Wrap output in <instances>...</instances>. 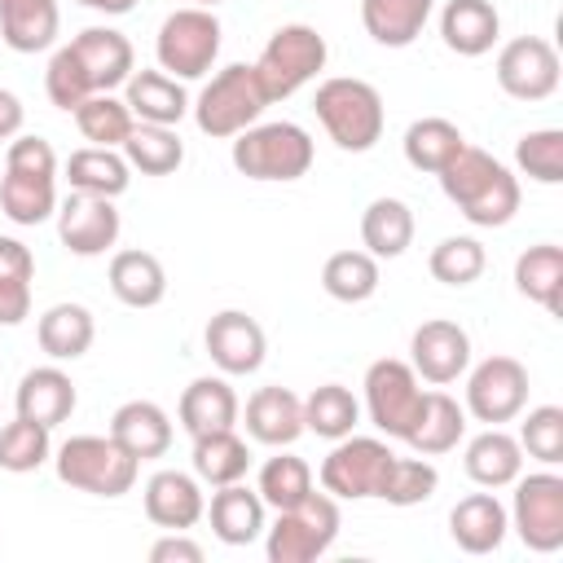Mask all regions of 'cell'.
<instances>
[{"instance_id": "681fc988", "label": "cell", "mask_w": 563, "mask_h": 563, "mask_svg": "<svg viewBox=\"0 0 563 563\" xmlns=\"http://www.w3.org/2000/svg\"><path fill=\"white\" fill-rule=\"evenodd\" d=\"M519 449L528 457H537L541 466H559L563 462V409L559 405H537L528 409V418L519 422Z\"/></svg>"}, {"instance_id": "5bb4252c", "label": "cell", "mask_w": 563, "mask_h": 563, "mask_svg": "<svg viewBox=\"0 0 563 563\" xmlns=\"http://www.w3.org/2000/svg\"><path fill=\"white\" fill-rule=\"evenodd\" d=\"M493 75H497V88L506 97H515V101H545V97L559 92L563 66H559V53H554L550 40L515 35L510 44H501Z\"/></svg>"}, {"instance_id": "603a6c76", "label": "cell", "mask_w": 563, "mask_h": 563, "mask_svg": "<svg viewBox=\"0 0 563 563\" xmlns=\"http://www.w3.org/2000/svg\"><path fill=\"white\" fill-rule=\"evenodd\" d=\"M238 413H242V400L238 391L229 387L224 374H202L194 378L185 391H180V405H176V418L180 427L194 435H207V431H229L238 427Z\"/></svg>"}, {"instance_id": "7a4b0ae2", "label": "cell", "mask_w": 563, "mask_h": 563, "mask_svg": "<svg viewBox=\"0 0 563 563\" xmlns=\"http://www.w3.org/2000/svg\"><path fill=\"white\" fill-rule=\"evenodd\" d=\"M57 154L44 136H13L4 150V172H0V211L22 224L35 229L48 216H57Z\"/></svg>"}, {"instance_id": "7402d4cb", "label": "cell", "mask_w": 563, "mask_h": 563, "mask_svg": "<svg viewBox=\"0 0 563 563\" xmlns=\"http://www.w3.org/2000/svg\"><path fill=\"white\" fill-rule=\"evenodd\" d=\"M264 510H268L264 497L238 479V484H220V488L211 493L202 519L211 523L216 541H224V545H251V541H260L264 528H268Z\"/></svg>"}, {"instance_id": "9a60e30c", "label": "cell", "mask_w": 563, "mask_h": 563, "mask_svg": "<svg viewBox=\"0 0 563 563\" xmlns=\"http://www.w3.org/2000/svg\"><path fill=\"white\" fill-rule=\"evenodd\" d=\"M119 229H123V220L114 211V198H97V194L70 189L57 202V242L79 260L106 255L119 242Z\"/></svg>"}, {"instance_id": "d4e9b609", "label": "cell", "mask_w": 563, "mask_h": 563, "mask_svg": "<svg viewBox=\"0 0 563 563\" xmlns=\"http://www.w3.org/2000/svg\"><path fill=\"white\" fill-rule=\"evenodd\" d=\"M106 435L119 449H128L136 462H150V457H163L172 449V418L154 400H123L110 413V431Z\"/></svg>"}, {"instance_id": "8fae6325", "label": "cell", "mask_w": 563, "mask_h": 563, "mask_svg": "<svg viewBox=\"0 0 563 563\" xmlns=\"http://www.w3.org/2000/svg\"><path fill=\"white\" fill-rule=\"evenodd\" d=\"M510 528L532 554H554L563 550V475L532 471L515 479V501H510Z\"/></svg>"}, {"instance_id": "f6af8a7d", "label": "cell", "mask_w": 563, "mask_h": 563, "mask_svg": "<svg viewBox=\"0 0 563 563\" xmlns=\"http://www.w3.org/2000/svg\"><path fill=\"white\" fill-rule=\"evenodd\" d=\"M255 493L264 497V506L273 510H286L295 501H303L312 493V466L295 453H277L260 466V479H255Z\"/></svg>"}, {"instance_id": "ee69618b", "label": "cell", "mask_w": 563, "mask_h": 563, "mask_svg": "<svg viewBox=\"0 0 563 563\" xmlns=\"http://www.w3.org/2000/svg\"><path fill=\"white\" fill-rule=\"evenodd\" d=\"M48 457H53L48 427H40L31 418H13V422L0 427V471L26 475V471H40Z\"/></svg>"}, {"instance_id": "ba28073f", "label": "cell", "mask_w": 563, "mask_h": 563, "mask_svg": "<svg viewBox=\"0 0 563 563\" xmlns=\"http://www.w3.org/2000/svg\"><path fill=\"white\" fill-rule=\"evenodd\" d=\"M325 35L308 22H286L268 35V44L260 48V57L251 62L260 75V88L268 101H286L295 97L308 79H317V70H325Z\"/></svg>"}, {"instance_id": "44dd1931", "label": "cell", "mask_w": 563, "mask_h": 563, "mask_svg": "<svg viewBox=\"0 0 563 563\" xmlns=\"http://www.w3.org/2000/svg\"><path fill=\"white\" fill-rule=\"evenodd\" d=\"M246 422V435L268 449H290L303 435V400L290 387H260L251 391L246 409L238 413Z\"/></svg>"}, {"instance_id": "60d3db41", "label": "cell", "mask_w": 563, "mask_h": 563, "mask_svg": "<svg viewBox=\"0 0 563 563\" xmlns=\"http://www.w3.org/2000/svg\"><path fill=\"white\" fill-rule=\"evenodd\" d=\"M361 422V400L343 383H321L303 396V431L321 440H343Z\"/></svg>"}, {"instance_id": "7dc6e473", "label": "cell", "mask_w": 563, "mask_h": 563, "mask_svg": "<svg viewBox=\"0 0 563 563\" xmlns=\"http://www.w3.org/2000/svg\"><path fill=\"white\" fill-rule=\"evenodd\" d=\"M484 264H488V255H484L479 238H466V233L440 238V242L431 246V255H427L431 277L444 282V286H471V282H479Z\"/></svg>"}, {"instance_id": "83f0119b", "label": "cell", "mask_w": 563, "mask_h": 563, "mask_svg": "<svg viewBox=\"0 0 563 563\" xmlns=\"http://www.w3.org/2000/svg\"><path fill=\"white\" fill-rule=\"evenodd\" d=\"M106 282L114 290L119 303L128 308H158L163 295H167V268L154 251H114L110 255V268H106Z\"/></svg>"}, {"instance_id": "30bf717a", "label": "cell", "mask_w": 563, "mask_h": 563, "mask_svg": "<svg viewBox=\"0 0 563 563\" xmlns=\"http://www.w3.org/2000/svg\"><path fill=\"white\" fill-rule=\"evenodd\" d=\"M365 413L369 422L378 427V435L387 440H405L422 413V400H427V387L422 378L413 374L409 361H396V356H383L365 369Z\"/></svg>"}, {"instance_id": "1f68e13d", "label": "cell", "mask_w": 563, "mask_h": 563, "mask_svg": "<svg viewBox=\"0 0 563 563\" xmlns=\"http://www.w3.org/2000/svg\"><path fill=\"white\" fill-rule=\"evenodd\" d=\"M97 339V321L84 303H53L35 321V343L48 361H79Z\"/></svg>"}, {"instance_id": "4fadbf2b", "label": "cell", "mask_w": 563, "mask_h": 563, "mask_svg": "<svg viewBox=\"0 0 563 563\" xmlns=\"http://www.w3.org/2000/svg\"><path fill=\"white\" fill-rule=\"evenodd\" d=\"M462 409L484 427L515 422L528 409V369H523V361L497 352V356H484L475 369H466Z\"/></svg>"}, {"instance_id": "e575fe53", "label": "cell", "mask_w": 563, "mask_h": 563, "mask_svg": "<svg viewBox=\"0 0 563 563\" xmlns=\"http://www.w3.org/2000/svg\"><path fill=\"white\" fill-rule=\"evenodd\" d=\"M361 246L374 260H396L413 246V211L405 198H374L361 211Z\"/></svg>"}, {"instance_id": "484cf974", "label": "cell", "mask_w": 563, "mask_h": 563, "mask_svg": "<svg viewBox=\"0 0 563 563\" xmlns=\"http://www.w3.org/2000/svg\"><path fill=\"white\" fill-rule=\"evenodd\" d=\"M501 35V13L493 0H449L440 9V40L457 57H484Z\"/></svg>"}, {"instance_id": "3957f363", "label": "cell", "mask_w": 563, "mask_h": 563, "mask_svg": "<svg viewBox=\"0 0 563 563\" xmlns=\"http://www.w3.org/2000/svg\"><path fill=\"white\" fill-rule=\"evenodd\" d=\"M312 110L325 128V136L347 150V154H365L383 141V128H387V110H383V97L374 84L356 79V75H334L317 88L312 97Z\"/></svg>"}, {"instance_id": "6da1fadb", "label": "cell", "mask_w": 563, "mask_h": 563, "mask_svg": "<svg viewBox=\"0 0 563 563\" xmlns=\"http://www.w3.org/2000/svg\"><path fill=\"white\" fill-rule=\"evenodd\" d=\"M440 189L444 198L475 224V229H501L515 220L519 211V176L493 158L479 145H466L444 172H440Z\"/></svg>"}, {"instance_id": "f35d334b", "label": "cell", "mask_w": 563, "mask_h": 563, "mask_svg": "<svg viewBox=\"0 0 563 563\" xmlns=\"http://www.w3.org/2000/svg\"><path fill=\"white\" fill-rule=\"evenodd\" d=\"M119 150H123L128 167L141 172V176H172L185 163L180 132L176 128H163V123H136Z\"/></svg>"}, {"instance_id": "4316f807", "label": "cell", "mask_w": 563, "mask_h": 563, "mask_svg": "<svg viewBox=\"0 0 563 563\" xmlns=\"http://www.w3.org/2000/svg\"><path fill=\"white\" fill-rule=\"evenodd\" d=\"M123 101L136 123H163L176 128L189 114V92L167 70H132L123 84Z\"/></svg>"}, {"instance_id": "8d00e7d4", "label": "cell", "mask_w": 563, "mask_h": 563, "mask_svg": "<svg viewBox=\"0 0 563 563\" xmlns=\"http://www.w3.org/2000/svg\"><path fill=\"white\" fill-rule=\"evenodd\" d=\"M66 180L79 194H97V198H119L132 185V167L123 158V150H106V145H84L66 158Z\"/></svg>"}, {"instance_id": "816d5d0a", "label": "cell", "mask_w": 563, "mask_h": 563, "mask_svg": "<svg viewBox=\"0 0 563 563\" xmlns=\"http://www.w3.org/2000/svg\"><path fill=\"white\" fill-rule=\"evenodd\" d=\"M150 563H202V545L189 541L185 532H167L163 541L150 545Z\"/></svg>"}, {"instance_id": "bcb514c9", "label": "cell", "mask_w": 563, "mask_h": 563, "mask_svg": "<svg viewBox=\"0 0 563 563\" xmlns=\"http://www.w3.org/2000/svg\"><path fill=\"white\" fill-rule=\"evenodd\" d=\"M435 488H440V471L418 453V457H391V466H387V479H383V493H378V501H387V506H422V501H431L435 497Z\"/></svg>"}, {"instance_id": "9c48e42d", "label": "cell", "mask_w": 563, "mask_h": 563, "mask_svg": "<svg viewBox=\"0 0 563 563\" xmlns=\"http://www.w3.org/2000/svg\"><path fill=\"white\" fill-rule=\"evenodd\" d=\"M154 57H158V70H167L180 84L202 79L220 57V18L198 4L167 13L154 35Z\"/></svg>"}, {"instance_id": "c3c4849f", "label": "cell", "mask_w": 563, "mask_h": 563, "mask_svg": "<svg viewBox=\"0 0 563 563\" xmlns=\"http://www.w3.org/2000/svg\"><path fill=\"white\" fill-rule=\"evenodd\" d=\"M515 167L537 185H559L563 180V132L559 128L523 132L515 141Z\"/></svg>"}, {"instance_id": "836d02e7", "label": "cell", "mask_w": 563, "mask_h": 563, "mask_svg": "<svg viewBox=\"0 0 563 563\" xmlns=\"http://www.w3.org/2000/svg\"><path fill=\"white\" fill-rule=\"evenodd\" d=\"M405 163L413 172H427V176H440L462 150H466V136L453 119H440V114H427V119H413L405 128Z\"/></svg>"}, {"instance_id": "f546056e", "label": "cell", "mask_w": 563, "mask_h": 563, "mask_svg": "<svg viewBox=\"0 0 563 563\" xmlns=\"http://www.w3.org/2000/svg\"><path fill=\"white\" fill-rule=\"evenodd\" d=\"M62 9L57 0H0V40L13 53H44L57 44Z\"/></svg>"}, {"instance_id": "4dcf8cb0", "label": "cell", "mask_w": 563, "mask_h": 563, "mask_svg": "<svg viewBox=\"0 0 563 563\" xmlns=\"http://www.w3.org/2000/svg\"><path fill=\"white\" fill-rule=\"evenodd\" d=\"M435 13V0H361V26L383 48H409Z\"/></svg>"}, {"instance_id": "e0dca14e", "label": "cell", "mask_w": 563, "mask_h": 563, "mask_svg": "<svg viewBox=\"0 0 563 563\" xmlns=\"http://www.w3.org/2000/svg\"><path fill=\"white\" fill-rule=\"evenodd\" d=\"M409 365L422 383L449 387L471 369V334L457 321L431 317L409 334Z\"/></svg>"}, {"instance_id": "ffe728a7", "label": "cell", "mask_w": 563, "mask_h": 563, "mask_svg": "<svg viewBox=\"0 0 563 563\" xmlns=\"http://www.w3.org/2000/svg\"><path fill=\"white\" fill-rule=\"evenodd\" d=\"M75 405H79V391L62 365H35L18 378V391H13L18 418H31L53 431L75 413Z\"/></svg>"}, {"instance_id": "8992f818", "label": "cell", "mask_w": 563, "mask_h": 563, "mask_svg": "<svg viewBox=\"0 0 563 563\" xmlns=\"http://www.w3.org/2000/svg\"><path fill=\"white\" fill-rule=\"evenodd\" d=\"M53 466H57V479L79 488V493H92V497H123L136 488V475H141V462L119 449L110 435H70L53 449Z\"/></svg>"}, {"instance_id": "cb8c5ba5", "label": "cell", "mask_w": 563, "mask_h": 563, "mask_svg": "<svg viewBox=\"0 0 563 563\" xmlns=\"http://www.w3.org/2000/svg\"><path fill=\"white\" fill-rule=\"evenodd\" d=\"M506 532H510V515H506V506L497 501L493 488L488 493H471V497H462L449 510V537L466 554H493V550H501Z\"/></svg>"}, {"instance_id": "d590c367", "label": "cell", "mask_w": 563, "mask_h": 563, "mask_svg": "<svg viewBox=\"0 0 563 563\" xmlns=\"http://www.w3.org/2000/svg\"><path fill=\"white\" fill-rule=\"evenodd\" d=\"M515 290L541 303L550 317L563 312V246L537 242L515 260Z\"/></svg>"}, {"instance_id": "f907efd6", "label": "cell", "mask_w": 563, "mask_h": 563, "mask_svg": "<svg viewBox=\"0 0 563 563\" xmlns=\"http://www.w3.org/2000/svg\"><path fill=\"white\" fill-rule=\"evenodd\" d=\"M44 92H48V101L57 106V110H75L84 97H92L88 92V84H84V70H79V62H75V53H70V44H62L53 57H48V70H44Z\"/></svg>"}, {"instance_id": "d6a6232c", "label": "cell", "mask_w": 563, "mask_h": 563, "mask_svg": "<svg viewBox=\"0 0 563 563\" xmlns=\"http://www.w3.org/2000/svg\"><path fill=\"white\" fill-rule=\"evenodd\" d=\"M462 435H466V409L449 391L435 387V391H427L422 413H418L413 431L405 435V444L422 457H440V453H453L462 444Z\"/></svg>"}, {"instance_id": "ab89813d", "label": "cell", "mask_w": 563, "mask_h": 563, "mask_svg": "<svg viewBox=\"0 0 563 563\" xmlns=\"http://www.w3.org/2000/svg\"><path fill=\"white\" fill-rule=\"evenodd\" d=\"M35 255L18 238H0V325H22L31 317Z\"/></svg>"}, {"instance_id": "11a10c76", "label": "cell", "mask_w": 563, "mask_h": 563, "mask_svg": "<svg viewBox=\"0 0 563 563\" xmlns=\"http://www.w3.org/2000/svg\"><path fill=\"white\" fill-rule=\"evenodd\" d=\"M189 4H198V9H216L220 0H189Z\"/></svg>"}, {"instance_id": "d6986e66", "label": "cell", "mask_w": 563, "mask_h": 563, "mask_svg": "<svg viewBox=\"0 0 563 563\" xmlns=\"http://www.w3.org/2000/svg\"><path fill=\"white\" fill-rule=\"evenodd\" d=\"M141 506L154 528L189 532L207 510V493H202V479L189 471H154L141 488Z\"/></svg>"}, {"instance_id": "5b68a950", "label": "cell", "mask_w": 563, "mask_h": 563, "mask_svg": "<svg viewBox=\"0 0 563 563\" xmlns=\"http://www.w3.org/2000/svg\"><path fill=\"white\" fill-rule=\"evenodd\" d=\"M229 158L246 180H282L286 185V180L308 176L317 145L299 123L277 119V123H251L246 132H238Z\"/></svg>"}, {"instance_id": "74e56055", "label": "cell", "mask_w": 563, "mask_h": 563, "mask_svg": "<svg viewBox=\"0 0 563 563\" xmlns=\"http://www.w3.org/2000/svg\"><path fill=\"white\" fill-rule=\"evenodd\" d=\"M189 462H194V475H198L202 484L220 488V484L246 479V471H251V449H246V440H242L233 427H229V431H207V435H194Z\"/></svg>"}, {"instance_id": "52a82bcc", "label": "cell", "mask_w": 563, "mask_h": 563, "mask_svg": "<svg viewBox=\"0 0 563 563\" xmlns=\"http://www.w3.org/2000/svg\"><path fill=\"white\" fill-rule=\"evenodd\" d=\"M339 523H343L339 497L312 488L303 501L277 510V519L264 528V554L268 563H312L334 545Z\"/></svg>"}, {"instance_id": "ac0fdd59", "label": "cell", "mask_w": 563, "mask_h": 563, "mask_svg": "<svg viewBox=\"0 0 563 563\" xmlns=\"http://www.w3.org/2000/svg\"><path fill=\"white\" fill-rule=\"evenodd\" d=\"M70 53L84 70V84L88 92H114L128 84V75L136 70V53H132V40L114 26H84L75 40H70Z\"/></svg>"}, {"instance_id": "f5cc1de1", "label": "cell", "mask_w": 563, "mask_h": 563, "mask_svg": "<svg viewBox=\"0 0 563 563\" xmlns=\"http://www.w3.org/2000/svg\"><path fill=\"white\" fill-rule=\"evenodd\" d=\"M22 123H26V106L18 101V92L0 88V141H13L22 132Z\"/></svg>"}, {"instance_id": "277c9868", "label": "cell", "mask_w": 563, "mask_h": 563, "mask_svg": "<svg viewBox=\"0 0 563 563\" xmlns=\"http://www.w3.org/2000/svg\"><path fill=\"white\" fill-rule=\"evenodd\" d=\"M268 106H273V101L264 97L255 66L233 62V66L216 70V75L202 84V92L189 101V114H194V123H198L202 136L233 141L238 132H246L251 123H260V114H264Z\"/></svg>"}, {"instance_id": "b9f144b4", "label": "cell", "mask_w": 563, "mask_h": 563, "mask_svg": "<svg viewBox=\"0 0 563 563\" xmlns=\"http://www.w3.org/2000/svg\"><path fill=\"white\" fill-rule=\"evenodd\" d=\"M383 273H378V260L369 251H334L325 264H321V290L339 303H365L374 299Z\"/></svg>"}, {"instance_id": "2e32d148", "label": "cell", "mask_w": 563, "mask_h": 563, "mask_svg": "<svg viewBox=\"0 0 563 563\" xmlns=\"http://www.w3.org/2000/svg\"><path fill=\"white\" fill-rule=\"evenodd\" d=\"M202 343H207V356L211 365L224 374V378H242V374H255L268 356V339H264V325L242 312V308H224L207 321L202 330Z\"/></svg>"}, {"instance_id": "7c38bea8", "label": "cell", "mask_w": 563, "mask_h": 563, "mask_svg": "<svg viewBox=\"0 0 563 563\" xmlns=\"http://www.w3.org/2000/svg\"><path fill=\"white\" fill-rule=\"evenodd\" d=\"M391 444L378 435H343L321 462V488L339 501H365L383 493L387 466H391Z\"/></svg>"}, {"instance_id": "7bdbcfd3", "label": "cell", "mask_w": 563, "mask_h": 563, "mask_svg": "<svg viewBox=\"0 0 563 563\" xmlns=\"http://www.w3.org/2000/svg\"><path fill=\"white\" fill-rule=\"evenodd\" d=\"M70 114H75L79 136H84L88 145H106V150H119V145L128 141V132L136 128L128 101L114 97V92H92V97H84Z\"/></svg>"}, {"instance_id": "f1b7e54d", "label": "cell", "mask_w": 563, "mask_h": 563, "mask_svg": "<svg viewBox=\"0 0 563 563\" xmlns=\"http://www.w3.org/2000/svg\"><path fill=\"white\" fill-rule=\"evenodd\" d=\"M462 466L471 475V484L479 488H510L523 471V449L510 431L501 427H484L475 440H466V453H462Z\"/></svg>"}, {"instance_id": "db71d44e", "label": "cell", "mask_w": 563, "mask_h": 563, "mask_svg": "<svg viewBox=\"0 0 563 563\" xmlns=\"http://www.w3.org/2000/svg\"><path fill=\"white\" fill-rule=\"evenodd\" d=\"M84 9H97V13H106V18H123V13H132L136 9V0H79Z\"/></svg>"}]
</instances>
